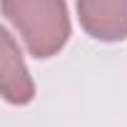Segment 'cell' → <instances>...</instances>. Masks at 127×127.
<instances>
[{
  "label": "cell",
  "instance_id": "1",
  "mask_svg": "<svg viewBox=\"0 0 127 127\" xmlns=\"http://www.w3.org/2000/svg\"><path fill=\"white\" fill-rule=\"evenodd\" d=\"M3 15L37 60L57 55L70 40L65 0H3Z\"/></svg>",
  "mask_w": 127,
  "mask_h": 127
},
{
  "label": "cell",
  "instance_id": "2",
  "mask_svg": "<svg viewBox=\"0 0 127 127\" xmlns=\"http://www.w3.org/2000/svg\"><path fill=\"white\" fill-rule=\"evenodd\" d=\"M82 30L100 42H120L127 37V0H77Z\"/></svg>",
  "mask_w": 127,
  "mask_h": 127
},
{
  "label": "cell",
  "instance_id": "3",
  "mask_svg": "<svg viewBox=\"0 0 127 127\" xmlns=\"http://www.w3.org/2000/svg\"><path fill=\"white\" fill-rule=\"evenodd\" d=\"M0 87L10 105H28L35 97V82L8 28L0 30Z\"/></svg>",
  "mask_w": 127,
  "mask_h": 127
}]
</instances>
